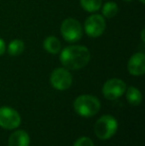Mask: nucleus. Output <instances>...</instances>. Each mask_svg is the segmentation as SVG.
Returning a JSON list of instances; mask_svg holds the SVG:
<instances>
[{"label": "nucleus", "instance_id": "nucleus-1", "mask_svg": "<svg viewBox=\"0 0 145 146\" xmlns=\"http://www.w3.org/2000/svg\"><path fill=\"white\" fill-rule=\"evenodd\" d=\"M60 61L68 70H79L85 68L91 61L89 50L81 45H71L63 49Z\"/></svg>", "mask_w": 145, "mask_h": 146}, {"label": "nucleus", "instance_id": "nucleus-2", "mask_svg": "<svg viewBox=\"0 0 145 146\" xmlns=\"http://www.w3.org/2000/svg\"><path fill=\"white\" fill-rule=\"evenodd\" d=\"M73 110L83 117H93L101 110V102L97 98L89 94H81L73 102Z\"/></svg>", "mask_w": 145, "mask_h": 146}, {"label": "nucleus", "instance_id": "nucleus-3", "mask_svg": "<svg viewBox=\"0 0 145 146\" xmlns=\"http://www.w3.org/2000/svg\"><path fill=\"white\" fill-rule=\"evenodd\" d=\"M117 128V120L110 114H105L97 120L95 124V133L101 140H107L115 134Z\"/></svg>", "mask_w": 145, "mask_h": 146}, {"label": "nucleus", "instance_id": "nucleus-4", "mask_svg": "<svg viewBox=\"0 0 145 146\" xmlns=\"http://www.w3.org/2000/svg\"><path fill=\"white\" fill-rule=\"evenodd\" d=\"M61 34L68 43H75L83 37V27L75 18H67L62 22Z\"/></svg>", "mask_w": 145, "mask_h": 146}, {"label": "nucleus", "instance_id": "nucleus-5", "mask_svg": "<svg viewBox=\"0 0 145 146\" xmlns=\"http://www.w3.org/2000/svg\"><path fill=\"white\" fill-rule=\"evenodd\" d=\"M50 83L56 90H66L73 84L72 74L66 68H57L51 74Z\"/></svg>", "mask_w": 145, "mask_h": 146}, {"label": "nucleus", "instance_id": "nucleus-6", "mask_svg": "<svg viewBox=\"0 0 145 146\" xmlns=\"http://www.w3.org/2000/svg\"><path fill=\"white\" fill-rule=\"evenodd\" d=\"M85 32L91 38H97L101 36L107 28V22L103 15L93 14L87 18L85 22Z\"/></svg>", "mask_w": 145, "mask_h": 146}, {"label": "nucleus", "instance_id": "nucleus-7", "mask_svg": "<svg viewBox=\"0 0 145 146\" xmlns=\"http://www.w3.org/2000/svg\"><path fill=\"white\" fill-rule=\"evenodd\" d=\"M21 124L19 112L10 106L0 108V127L4 129H16Z\"/></svg>", "mask_w": 145, "mask_h": 146}, {"label": "nucleus", "instance_id": "nucleus-8", "mask_svg": "<svg viewBox=\"0 0 145 146\" xmlns=\"http://www.w3.org/2000/svg\"><path fill=\"white\" fill-rule=\"evenodd\" d=\"M126 90V84L120 79H110L103 87V94L107 100H115L119 98Z\"/></svg>", "mask_w": 145, "mask_h": 146}, {"label": "nucleus", "instance_id": "nucleus-9", "mask_svg": "<svg viewBox=\"0 0 145 146\" xmlns=\"http://www.w3.org/2000/svg\"><path fill=\"white\" fill-rule=\"evenodd\" d=\"M127 71L132 76H142L145 73V54L142 52L135 53L130 57L127 63Z\"/></svg>", "mask_w": 145, "mask_h": 146}, {"label": "nucleus", "instance_id": "nucleus-10", "mask_svg": "<svg viewBox=\"0 0 145 146\" xmlns=\"http://www.w3.org/2000/svg\"><path fill=\"white\" fill-rule=\"evenodd\" d=\"M30 136L24 130H16L12 132L8 139V146H29Z\"/></svg>", "mask_w": 145, "mask_h": 146}, {"label": "nucleus", "instance_id": "nucleus-11", "mask_svg": "<svg viewBox=\"0 0 145 146\" xmlns=\"http://www.w3.org/2000/svg\"><path fill=\"white\" fill-rule=\"evenodd\" d=\"M43 47L48 53H50L52 55H56L61 51L62 45H61L60 40L57 37L49 36L43 42Z\"/></svg>", "mask_w": 145, "mask_h": 146}, {"label": "nucleus", "instance_id": "nucleus-12", "mask_svg": "<svg viewBox=\"0 0 145 146\" xmlns=\"http://www.w3.org/2000/svg\"><path fill=\"white\" fill-rule=\"evenodd\" d=\"M126 100L132 106H139L142 102V94L138 88L134 87H129L126 88Z\"/></svg>", "mask_w": 145, "mask_h": 146}, {"label": "nucleus", "instance_id": "nucleus-13", "mask_svg": "<svg viewBox=\"0 0 145 146\" xmlns=\"http://www.w3.org/2000/svg\"><path fill=\"white\" fill-rule=\"evenodd\" d=\"M24 49H25V44L22 40L20 39H14L11 42L9 43L7 47V52L10 56L12 57H16L21 55L24 52Z\"/></svg>", "mask_w": 145, "mask_h": 146}, {"label": "nucleus", "instance_id": "nucleus-14", "mask_svg": "<svg viewBox=\"0 0 145 146\" xmlns=\"http://www.w3.org/2000/svg\"><path fill=\"white\" fill-rule=\"evenodd\" d=\"M79 3L83 9H85L87 12L95 13L101 8L103 0H79Z\"/></svg>", "mask_w": 145, "mask_h": 146}, {"label": "nucleus", "instance_id": "nucleus-15", "mask_svg": "<svg viewBox=\"0 0 145 146\" xmlns=\"http://www.w3.org/2000/svg\"><path fill=\"white\" fill-rule=\"evenodd\" d=\"M101 12H103V17L109 18V19L113 18L118 12V5L115 2L109 1L103 5H101Z\"/></svg>", "mask_w": 145, "mask_h": 146}, {"label": "nucleus", "instance_id": "nucleus-16", "mask_svg": "<svg viewBox=\"0 0 145 146\" xmlns=\"http://www.w3.org/2000/svg\"><path fill=\"white\" fill-rule=\"evenodd\" d=\"M73 146H95L93 140L87 136H81L75 141Z\"/></svg>", "mask_w": 145, "mask_h": 146}, {"label": "nucleus", "instance_id": "nucleus-17", "mask_svg": "<svg viewBox=\"0 0 145 146\" xmlns=\"http://www.w3.org/2000/svg\"><path fill=\"white\" fill-rule=\"evenodd\" d=\"M5 51H6V44L3 39L0 38V56H2L5 53Z\"/></svg>", "mask_w": 145, "mask_h": 146}, {"label": "nucleus", "instance_id": "nucleus-18", "mask_svg": "<svg viewBox=\"0 0 145 146\" xmlns=\"http://www.w3.org/2000/svg\"><path fill=\"white\" fill-rule=\"evenodd\" d=\"M140 35H141V41L142 42H145V38H144V35H145V29H142L141 32H140Z\"/></svg>", "mask_w": 145, "mask_h": 146}, {"label": "nucleus", "instance_id": "nucleus-19", "mask_svg": "<svg viewBox=\"0 0 145 146\" xmlns=\"http://www.w3.org/2000/svg\"><path fill=\"white\" fill-rule=\"evenodd\" d=\"M139 1L141 2L142 4H144V3H145V0H139Z\"/></svg>", "mask_w": 145, "mask_h": 146}, {"label": "nucleus", "instance_id": "nucleus-20", "mask_svg": "<svg viewBox=\"0 0 145 146\" xmlns=\"http://www.w3.org/2000/svg\"><path fill=\"white\" fill-rule=\"evenodd\" d=\"M124 1H126V2H131L132 0H124Z\"/></svg>", "mask_w": 145, "mask_h": 146}]
</instances>
